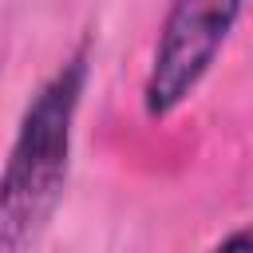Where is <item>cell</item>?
<instances>
[{
    "label": "cell",
    "mask_w": 253,
    "mask_h": 253,
    "mask_svg": "<svg viewBox=\"0 0 253 253\" xmlns=\"http://www.w3.org/2000/svg\"><path fill=\"white\" fill-rule=\"evenodd\" d=\"M217 253H253V249H249V233H245V229H241V233H233Z\"/></svg>",
    "instance_id": "3957f363"
},
{
    "label": "cell",
    "mask_w": 253,
    "mask_h": 253,
    "mask_svg": "<svg viewBox=\"0 0 253 253\" xmlns=\"http://www.w3.org/2000/svg\"><path fill=\"white\" fill-rule=\"evenodd\" d=\"M83 55H75L28 107L8 170L0 178V253H16L47 217L67 170L71 115L83 87Z\"/></svg>",
    "instance_id": "6da1fadb"
},
{
    "label": "cell",
    "mask_w": 253,
    "mask_h": 253,
    "mask_svg": "<svg viewBox=\"0 0 253 253\" xmlns=\"http://www.w3.org/2000/svg\"><path fill=\"white\" fill-rule=\"evenodd\" d=\"M237 12H241V0H174L158 51H154L150 79H146L150 115L174 111L198 87V79L213 63L217 47L225 43Z\"/></svg>",
    "instance_id": "7a4b0ae2"
}]
</instances>
